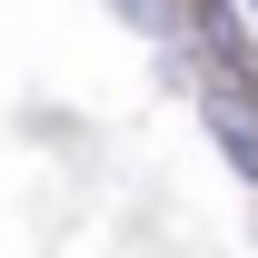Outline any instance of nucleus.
Wrapping results in <instances>:
<instances>
[{
  "instance_id": "1",
  "label": "nucleus",
  "mask_w": 258,
  "mask_h": 258,
  "mask_svg": "<svg viewBox=\"0 0 258 258\" xmlns=\"http://www.w3.org/2000/svg\"><path fill=\"white\" fill-rule=\"evenodd\" d=\"M189 99H199V129H209V149L238 169V189H258V90H248V80H219V70H199V80H189Z\"/></svg>"
},
{
  "instance_id": "2",
  "label": "nucleus",
  "mask_w": 258,
  "mask_h": 258,
  "mask_svg": "<svg viewBox=\"0 0 258 258\" xmlns=\"http://www.w3.org/2000/svg\"><path fill=\"white\" fill-rule=\"evenodd\" d=\"M248 10H258V0H248Z\"/></svg>"
}]
</instances>
